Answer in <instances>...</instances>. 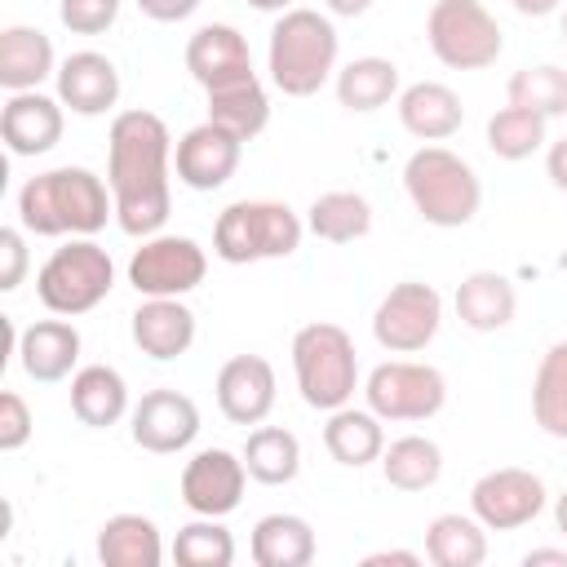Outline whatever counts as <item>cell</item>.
Instances as JSON below:
<instances>
[{
	"instance_id": "6da1fadb",
	"label": "cell",
	"mask_w": 567,
	"mask_h": 567,
	"mask_svg": "<svg viewBox=\"0 0 567 567\" xmlns=\"http://www.w3.org/2000/svg\"><path fill=\"white\" fill-rule=\"evenodd\" d=\"M168 159L173 137L155 111H120L106 133V182L115 195V221L124 235H155L168 221L173 190H168Z\"/></svg>"
},
{
	"instance_id": "7a4b0ae2",
	"label": "cell",
	"mask_w": 567,
	"mask_h": 567,
	"mask_svg": "<svg viewBox=\"0 0 567 567\" xmlns=\"http://www.w3.org/2000/svg\"><path fill=\"white\" fill-rule=\"evenodd\" d=\"M111 182L80 164H62L49 173H35L18 190V221L31 235H97L106 217L115 213V195H106Z\"/></svg>"
},
{
	"instance_id": "3957f363",
	"label": "cell",
	"mask_w": 567,
	"mask_h": 567,
	"mask_svg": "<svg viewBox=\"0 0 567 567\" xmlns=\"http://www.w3.org/2000/svg\"><path fill=\"white\" fill-rule=\"evenodd\" d=\"M337 53H341V35L332 18L297 4L279 13L270 27V44H266L270 84L284 97H310L337 75Z\"/></svg>"
},
{
	"instance_id": "277c9868",
	"label": "cell",
	"mask_w": 567,
	"mask_h": 567,
	"mask_svg": "<svg viewBox=\"0 0 567 567\" xmlns=\"http://www.w3.org/2000/svg\"><path fill=\"white\" fill-rule=\"evenodd\" d=\"M403 190H408L412 208L430 226H443V230L474 221V213L483 204V182H478L474 164L447 146L412 151L403 164Z\"/></svg>"
},
{
	"instance_id": "5b68a950",
	"label": "cell",
	"mask_w": 567,
	"mask_h": 567,
	"mask_svg": "<svg viewBox=\"0 0 567 567\" xmlns=\"http://www.w3.org/2000/svg\"><path fill=\"white\" fill-rule=\"evenodd\" d=\"M306 221L279 199H235L213 221V252L230 266L292 257L301 248Z\"/></svg>"
},
{
	"instance_id": "8992f818",
	"label": "cell",
	"mask_w": 567,
	"mask_h": 567,
	"mask_svg": "<svg viewBox=\"0 0 567 567\" xmlns=\"http://www.w3.org/2000/svg\"><path fill=\"white\" fill-rule=\"evenodd\" d=\"M292 372L310 408L337 412L359 390V354L341 323H306L292 332Z\"/></svg>"
},
{
	"instance_id": "52a82bcc",
	"label": "cell",
	"mask_w": 567,
	"mask_h": 567,
	"mask_svg": "<svg viewBox=\"0 0 567 567\" xmlns=\"http://www.w3.org/2000/svg\"><path fill=\"white\" fill-rule=\"evenodd\" d=\"M425 44L452 71H483L501 58L505 31L483 0H434L425 13Z\"/></svg>"
},
{
	"instance_id": "ba28073f",
	"label": "cell",
	"mask_w": 567,
	"mask_h": 567,
	"mask_svg": "<svg viewBox=\"0 0 567 567\" xmlns=\"http://www.w3.org/2000/svg\"><path fill=\"white\" fill-rule=\"evenodd\" d=\"M115 288V261L89 235L53 248V257L35 275V292L53 315H84L106 301Z\"/></svg>"
},
{
	"instance_id": "9c48e42d",
	"label": "cell",
	"mask_w": 567,
	"mask_h": 567,
	"mask_svg": "<svg viewBox=\"0 0 567 567\" xmlns=\"http://www.w3.org/2000/svg\"><path fill=\"white\" fill-rule=\"evenodd\" d=\"M363 399L381 421H430L447 403V381L434 363L390 359L368 372Z\"/></svg>"
},
{
	"instance_id": "30bf717a",
	"label": "cell",
	"mask_w": 567,
	"mask_h": 567,
	"mask_svg": "<svg viewBox=\"0 0 567 567\" xmlns=\"http://www.w3.org/2000/svg\"><path fill=\"white\" fill-rule=\"evenodd\" d=\"M439 323H443V297L434 284H421V279L394 284L372 310V337L390 354L425 350L439 337Z\"/></svg>"
},
{
	"instance_id": "8fae6325",
	"label": "cell",
	"mask_w": 567,
	"mask_h": 567,
	"mask_svg": "<svg viewBox=\"0 0 567 567\" xmlns=\"http://www.w3.org/2000/svg\"><path fill=\"white\" fill-rule=\"evenodd\" d=\"M208 257L190 235H146L128 257V284L137 297H186L204 284Z\"/></svg>"
},
{
	"instance_id": "7c38bea8",
	"label": "cell",
	"mask_w": 567,
	"mask_h": 567,
	"mask_svg": "<svg viewBox=\"0 0 567 567\" xmlns=\"http://www.w3.org/2000/svg\"><path fill=\"white\" fill-rule=\"evenodd\" d=\"M540 509H545V483H540V474H532V470H523V465L487 470V474L474 478V487H470V514H474L487 532L527 527Z\"/></svg>"
},
{
	"instance_id": "4fadbf2b",
	"label": "cell",
	"mask_w": 567,
	"mask_h": 567,
	"mask_svg": "<svg viewBox=\"0 0 567 567\" xmlns=\"http://www.w3.org/2000/svg\"><path fill=\"white\" fill-rule=\"evenodd\" d=\"M248 465L244 456L226 452V447H204L186 461L182 470V505L190 514H204V518H226L230 509H239L244 501V487H248Z\"/></svg>"
},
{
	"instance_id": "5bb4252c",
	"label": "cell",
	"mask_w": 567,
	"mask_h": 567,
	"mask_svg": "<svg viewBox=\"0 0 567 567\" xmlns=\"http://www.w3.org/2000/svg\"><path fill=\"white\" fill-rule=\"evenodd\" d=\"M199 434V408L182 390H146L133 408V443L142 452L168 456L190 447Z\"/></svg>"
},
{
	"instance_id": "9a60e30c",
	"label": "cell",
	"mask_w": 567,
	"mask_h": 567,
	"mask_svg": "<svg viewBox=\"0 0 567 567\" xmlns=\"http://www.w3.org/2000/svg\"><path fill=\"white\" fill-rule=\"evenodd\" d=\"M239 155H244V142L230 128L204 120V124H195V128L182 133V142L173 151V164H177L182 186H190V190H217V186H226L235 177Z\"/></svg>"
},
{
	"instance_id": "2e32d148",
	"label": "cell",
	"mask_w": 567,
	"mask_h": 567,
	"mask_svg": "<svg viewBox=\"0 0 567 567\" xmlns=\"http://www.w3.org/2000/svg\"><path fill=\"white\" fill-rule=\"evenodd\" d=\"M217 408L235 425H261L275 408V368L261 354H230L217 368Z\"/></svg>"
},
{
	"instance_id": "e0dca14e",
	"label": "cell",
	"mask_w": 567,
	"mask_h": 567,
	"mask_svg": "<svg viewBox=\"0 0 567 567\" xmlns=\"http://www.w3.org/2000/svg\"><path fill=\"white\" fill-rule=\"evenodd\" d=\"M186 71L195 75V84H199L204 93L257 75V71H252L248 40H244L230 22H204V27L186 40Z\"/></svg>"
},
{
	"instance_id": "ac0fdd59",
	"label": "cell",
	"mask_w": 567,
	"mask_h": 567,
	"mask_svg": "<svg viewBox=\"0 0 567 567\" xmlns=\"http://www.w3.org/2000/svg\"><path fill=\"white\" fill-rule=\"evenodd\" d=\"M0 137H4L9 155H18V159L53 151L62 137V97H49L40 89L9 93V102L0 111Z\"/></svg>"
},
{
	"instance_id": "d6986e66",
	"label": "cell",
	"mask_w": 567,
	"mask_h": 567,
	"mask_svg": "<svg viewBox=\"0 0 567 567\" xmlns=\"http://www.w3.org/2000/svg\"><path fill=\"white\" fill-rule=\"evenodd\" d=\"M58 97L75 115H106L120 102V71L97 49H75L58 66Z\"/></svg>"
},
{
	"instance_id": "ffe728a7",
	"label": "cell",
	"mask_w": 567,
	"mask_h": 567,
	"mask_svg": "<svg viewBox=\"0 0 567 567\" xmlns=\"http://www.w3.org/2000/svg\"><path fill=\"white\" fill-rule=\"evenodd\" d=\"M133 346L159 363L177 359L195 341V310L182 297H146L133 310Z\"/></svg>"
},
{
	"instance_id": "44dd1931",
	"label": "cell",
	"mask_w": 567,
	"mask_h": 567,
	"mask_svg": "<svg viewBox=\"0 0 567 567\" xmlns=\"http://www.w3.org/2000/svg\"><path fill=\"white\" fill-rule=\"evenodd\" d=\"M394 106H399V124L421 142H443L465 124V106H461L456 89H447L439 80L408 84Z\"/></svg>"
},
{
	"instance_id": "7402d4cb",
	"label": "cell",
	"mask_w": 567,
	"mask_h": 567,
	"mask_svg": "<svg viewBox=\"0 0 567 567\" xmlns=\"http://www.w3.org/2000/svg\"><path fill=\"white\" fill-rule=\"evenodd\" d=\"M452 306L470 332H501V328H509V319L518 310V292H514L509 275H501V270H470L456 284Z\"/></svg>"
},
{
	"instance_id": "603a6c76",
	"label": "cell",
	"mask_w": 567,
	"mask_h": 567,
	"mask_svg": "<svg viewBox=\"0 0 567 567\" xmlns=\"http://www.w3.org/2000/svg\"><path fill=\"white\" fill-rule=\"evenodd\" d=\"M80 359V332L66 319H35L18 332V363L31 381H62Z\"/></svg>"
},
{
	"instance_id": "cb8c5ba5",
	"label": "cell",
	"mask_w": 567,
	"mask_h": 567,
	"mask_svg": "<svg viewBox=\"0 0 567 567\" xmlns=\"http://www.w3.org/2000/svg\"><path fill=\"white\" fill-rule=\"evenodd\" d=\"M49 75H58L53 66V40L40 27L13 22L0 31V84L9 93H27L40 89Z\"/></svg>"
},
{
	"instance_id": "d4e9b609",
	"label": "cell",
	"mask_w": 567,
	"mask_h": 567,
	"mask_svg": "<svg viewBox=\"0 0 567 567\" xmlns=\"http://www.w3.org/2000/svg\"><path fill=\"white\" fill-rule=\"evenodd\" d=\"M323 447L337 465H350V470H363L372 461H381L385 452V430H381V416L372 408H337L328 412V425H323Z\"/></svg>"
},
{
	"instance_id": "484cf974",
	"label": "cell",
	"mask_w": 567,
	"mask_h": 567,
	"mask_svg": "<svg viewBox=\"0 0 567 567\" xmlns=\"http://www.w3.org/2000/svg\"><path fill=\"white\" fill-rule=\"evenodd\" d=\"M97 558L102 567H159V527L146 514H111L97 527Z\"/></svg>"
},
{
	"instance_id": "4316f807",
	"label": "cell",
	"mask_w": 567,
	"mask_h": 567,
	"mask_svg": "<svg viewBox=\"0 0 567 567\" xmlns=\"http://www.w3.org/2000/svg\"><path fill=\"white\" fill-rule=\"evenodd\" d=\"M332 89H337V102L346 111L368 115V111L390 106V97H399V66L390 58L368 53V58H354V62L337 66Z\"/></svg>"
},
{
	"instance_id": "83f0119b",
	"label": "cell",
	"mask_w": 567,
	"mask_h": 567,
	"mask_svg": "<svg viewBox=\"0 0 567 567\" xmlns=\"http://www.w3.org/2000/svg\"><path fill=\"white\" fill-rule=\"evenodd\" d=\"M71 412L93 425V430H106L115 425L124 412H128V385L124 377L111 368V363H89L71 377Z\"/></svg>"
},
{
	"instance_id": "f1b7e54d",
	"label": "cell",
	"mask_w": 567,
	"mask_h": 567,
	"mask_svg": "<svg viewBox=\"0 0 567 567\" xmlns=\"http://www.w3.org/2000/svg\"><path fill=\"white\" fill-rule=\"evenodd\" d=\"M315 558V527L301 514H266L252 527L257 567H306Z\"/></svg>"
},
{
	"instance_id": "f546056e",
	"label": "cell",
	"mask_w": 567,
	"mask_h": 567,
	"mask_svg": "<svg viewBox=\"0 0 567 567\" xmlns=\"http://www.w3.org/2000/svg\"><path fill=\"white\" fill-rule=\"evenodd\" d=\"M306 230L323 244H354L372 230V204L359 190H323L306 208Z\"/></svg>"
},
{
	"instance_id": "4dcf8cb0",
	"label": "cell",
	"mask_w": 567,
	"mask_h": 567,
	"mask_svg": "<svg viewBox=\"0 0 567 567\" xmlns=\"http://www.w3.org/2000/svg\"><path fill=\"white\" fill-rule=\"evenodd\" d=\"M425 558L434 567H478L487 558V527L474 514H439L425 527Z\"/></svg>"
},
{
	"instance_id": "1f68e13d",
	"label": "cell",
	"mask_w": 567,
	"mask_h": 567,
	"mask_svg": "<svg viewBox=\"0 0 567 567\" xmlns=\"http://www.w3.org/2000/svg\"><path fill=\"white\" fill-rule=\"evenodd\" d=\"M208 120L230 128L239 142H252L266 124H270V97L261 89L257 75L239 80V84H226V89H213L208 93Z\"/></svg>"
},
{
	"instance_id": "d6a6232c",
	"label": "cell",
	"mask_w": 567,
	"mask_h": 567,
	"mask_svg": "<svg viewBox=\"0 0 567 567\" xmlns=\"http://www.w3.org/2000/svg\"><path fill=\"white\" fill-rule=\"evenodd\" d=\"M381 474H385V483L399 487V492H425V487H434L439 474H443V452H439V443L425 439V434H403V439L385 443V452H381Z\"/></svg>"
},
{
	"instance_id": "836d02e7",
	"label": "cell",
	"mask_w": 567,
	"mask_h": 567,
	"mask_svg": "<svg viewBox=\"0 0 567 567\" xmlns=\"http://www.w3.org/2000/svg\"><path fill=\"white\" fill-rule=\"evenodd\" d=\"M239 456H244L248 474H252L257 483H266V487L292 483L297 470H301V443H297V434L284 430V425H257V430L248 434V443H244Z\"/></svg>"
},
{
	"instance_id": "e575fe53",
	"label": "cell",
	"mask_w": 567,
	"mask_h": 567,
	"mask_svg": "<svg viewBox=\"0 0 567 567\" xmlns=\"http://www.w3.org/2000/svg\"><path fill=\"white\" fill-rule=\"evenodd\" d=\"M532 416L549 439H567V341H554L540 354L532 381Z\"/></svg>"
},
{
	"instance_id": "d590c367",
	"label": "cell",
	"mask_w": 567,
	"mask_h": 567,
	"mask_svg": "<svg viewBox=\"0 0 567 567\" xmlns=\"http://www.w3.org/2000/svg\"><path fill=\"white\" fill-rule=\"evenodd\" d=\"M545 115H536V111H527V106H501L492 120H487V151L496 155V159H527V155H536L549 137H545Z\"/></svg>"
},
{
	"instance_id": "8d00e7d4",
	"label": "cell",
	"mask_w": 567,
	"mask_h": 567,
	"mask_svg": "<svg viewBox=\"0 0 567 567\" xmlns=\"http://www.w3.org/2000/svg\"><path fill=\"white\" fill-rule=\"evenodd\" d=\"M505 97L514 106H527L545 120L554 115H567V71L554 66V62H536V66H523L509 75L505 84Z\"/></svg>"
},
{
	"instance_id": "74e56055",
	"label": "cell",
	"mask_w": 567,
	"mask_h": 567,
	"mask_svg": "<svg viewBox=\"0 0 567 567\" xmlns=\"http://www.w3.org/2000/svg\"><path fill=\"white\" fill-rule=\"evenodd\" d=\"M173 558L182 567H230L235 563V536L217 523V518H195L186 527H177L173 536Z\"/></svg>"
},
{
	"instance_id": "f35d334b",
	"label": "cell",
	"mask_w": 567,
	"mask_h": 567,
	"mask_svg": "<svg viewBox=\"0 0 567 567\" xmlns=\"http://www.w3.org/2000/svg\"><path fill=\"white\" fill-rule=\"evenodd\" d=\"M58 18L71 35H102L120 18V0H58Z\"/></svg>"
},
{
	"instance_id": "ab89813d",
	"label": "cell",
	"mask_w": 567,
	"mask_h": 567,
	"mask_svg": "<svg viewBox=\"0 0 567 567\" xmlns=\"http://www.w3.org/2000/svg\"><path fill=\"white\" fill-rule=\"evenodd\" d=\"M35 430V416L27 408V399L18 390H4L0 394V452H18Z\"/></svg>"
},
{
	"instance_id": "60d3db41",
	"label": "cell",
	"mask_w": 567,
	"mask_h": 567,
	"mask_svg": "<svg viewBox=\"0 0 567 567\" xmlns=\"http://www.w3.org/2000/svg\"><path fill=\"white\" fill-rule=\"evenodd\" d=\"M27 275V239L18 226L0 230V292H13Z\"/></svg>"
},
{
	"instance_id": "b9f144b4",
	"label": "cell",
	"mask_w": 567,
	"mask_h": 567,
	"mask_svg": "<svg viewBox=\"0 0 567 567\" xmlns=\"http://www.w3.org/2000/svg\"><path fill=\"white\" fill-rule=\"evenodd\" d=\"M137 9L151 18V22H182L199 9V0H137Z\"/></svg>"
},
{
	"instance_id": "7bdbcfd3",
	"label": "cell",
	"mask_w": 567,
	"mask_h": 567,
	"mask_svg": "<svg viewBox=\"0 0 567 567\" xmlns=\"http://www.w3.org/2000/svg\"><path fill=\"white\" fill-rule=\"evenodd\" d=\"M545 173H549V182L567 195V137H558V142H549V155H545Z\"/></svg>"
},
{
	"instance_id": "ee69618b",
	"label": "cell",
	"mask_w": 567,
	"mask_h": 567,
	"mask_svg": "<svg viewBox=\"0 0 567 567\" xmlns=\"http://www.w3.org/2000/svg\"><path fill=\"white\" fill-rule=\"evenodd\" d=\"M385 563H399V567H421V554L412 549H377L363 558V567H385Z\"/></svg>"
},
{
	"instance_id": "f6af8a7d",
	"label": "cell",
	"mask_w": 567,
	"mask_h": 567,
	"mask_svg": "<svg viewBox=\"0 0 567 567\" xmlns=\"http://www.w3.org/2000/svg\"><path fill=\"white\" fill-rule=\"evenodd\" d=\"M523 18H545V13H554L558 4H567V0H509Z\"/></svg>"
},
{
	"instance_id": "bcb514c9",
	"label": "cell",
	"mask_w": 567,
	"mask_h": 567,
	"mask_svg": "<svg viewBox=\"0 0 567 567\" xmlns=\"http://www.w3.org/2000/svg\"><path fill=\"white\" fill-rule=\"evenodd\" d=\"M323 4H328V13H337V18H359V13L372 9V0H323Z\"/></svg>"
},
{
	"instance_id": "7dc6e473",
	"label": "cell",
	"mask_w": 567,
	"mask_h": 567,
	"mask_svg": "<svg viewBox=\"0 0 567 567\" xmlns=\"http://www.w3.org/2000/svg\"><path fill=\"white\" fill-rule=\"evenodd\" d=\"M523 563H527V567H536V563H563V567H567V549H527Z\"/></svg>"
},
{
	"instance_id": "c3c4849f",
	"label": "cell",
	"mask_w": 567,
	"mask_h": 567,
	"mask_svg": "<svg viewBox=\"0 0 567 567\" xmlns=\"http://www.w3.org/2000/svg\"><path fill=\"white\" fill-rule=\"evenodd\" d=\"M244 4H252L261 13H288V9H297V0H244Z\"/></svg>"
},
{
	"instance_id": "681fc988",
	"label": "cell",
	"mask_w": 567,
	"mask_h": 567,
	"mask_svg": "<svg viewBox=\"0 0 567 567\" xmlns=\"http://www.w3.org/2000/svg\"><path fill=\"white\" fill-rule=\"evenodd\" d=\"M554 518H558V532L567 536V492H558V501H554Z\"/></svg>"
},
{
	"instance_id": "f907efd6",
	"label": "cell",
	"mask_w": 567,
	"mask_h": 567,
	"mask_svg": "<svg viewBox=\"0 0 567 567\" xmlns=\"http://www.w3.org/2000/svg\"><path fill=\"white\" fill-rule=\"evenodd\" d=\"M558 31H563V44H567V4H563V13H558Z\"/></svg>"
},
{
	"instance_id": "816d5d0a",
	"label": "cell",
	"mask_w": 567,
	"mask_h": 567,
	"mask_svg": "<svg viewBox=\"0 0 567 567\" xmlns=\"http://www.w3.org/2000/svg\"><path fill=\"white\" fill-rule=\"evenodd\" d=\"M558 270H567V248H563V252H558Z\"/></svg>"
}]
</instances>
